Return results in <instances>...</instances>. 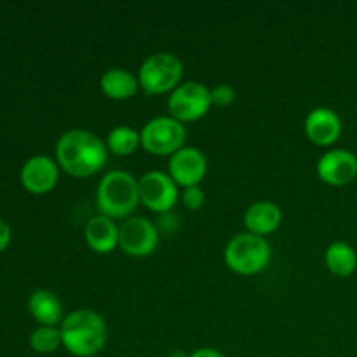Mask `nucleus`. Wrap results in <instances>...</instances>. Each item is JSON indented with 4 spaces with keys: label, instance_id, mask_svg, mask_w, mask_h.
<instances>
[{
    "label": "nucleus",
    "instance_id": "nucleus-1",
    "mask_svg": "<svg viewBox=\"0 0 357 357\" xmlns=\"http://www.w3.org/2000/svg\"><path fill=\"white\" fill-rule=\"evenodd\" d=\"M56 162L73 178H89L108 162L107 143L86 129H70L56 142Z\"/></svg>",
    "mask_w": 357,
    "mask_h": 357
},
{
    "label": "nucleus",
    "instance_id": "nucleus-2",
    "mask_svg": "<svg viewBox=\"0 0 357 357\" xmlns=\"http://www.w3.org/2000/svg\"><path fill=\"white\" fill-rule=\"evenodd\" d=\"M63 347L75 357H94L105 349L108 326L103 317L91 309H77L59 324Z\"/></svg>",
    "mask_w": 357,
    "mask_h": 357
},
{
    "label": "nucleus",
    "instance_id": "nucleus-3",
    "mask_svg": "<svg viewBox=\"0 0 357 357\" xmlns=\"http://www.w3.org/2000/svg\"><path fill=\"white\" fill-rule=\"evenodd\" d=\"M96 204L100 215L108 216V218H131L139 204L138 180L128 171H110L98 183Z\"/></svg>",
    "mask_w": 357,
    "mask_h": 357
},
{
    "label": "nucleus",
    "instance_id": "nucleus-4",
    "mask_svg": "<svg viewBox=\"0 0 357 357\" xmlns=\"http://www.w3.org/2000/svg\"><path fill=\"white\" fill-rule=\"evenodd\" d=\"M223 257L232 272L239 275H255L267 268L272 250L265 237L243 232L229 241Z\"/></svg>",
    "mask_w": 357,
    "mask_h": 357
},
{
    "label": "nucleus",
    "instance_id": "nucleus-5",
    "mask_svg": "<svg viewBox=\"0 0 357 357\" xmlns=\"http://www.w3.org/2000/svg\"><path fill=\"white\" fill-rule=\"evenodd\" d=\"M183 63L173 52H153L146 56L138 70V82L145 93H173L181 84Z\"/></svg>",
    "mask_w": 357,
    "mask_h": 357
},
{
    "label": "nucleus",
    "instance_id": "nucleus-6",
    "mask_svg": "<svg viewBox=\"0 0 357 357\" xmlns=\"http://www.w3.org/2000/svg\"><path fill=\"white\" fill-rule=\"evenodd\" d=\"M139 136H142V149L145 152L152 155L171 157L183 149L187 129L171 115H159L143 126Z\"/></svg>",
    "mask_w": 357,
    "mask_h": 357
},
{
    "label": "nucleus",
    "instance_id": "nucleus-7",
    "mask_svg": "<svg viewBox=\"0 0 357 357\" xmlns=\"http://www.w3.org/2000/svg\"><path fill=\"white\" fill-rule=\"evenodd\" d=\"M211 107V91L202 82L195 80L180 84L167 98V112L181 124L199 121L208 114Z\"/></svg>",
    "mask_w": 357,
    "mask_h": 357
},
{
    "label": "nucleus",
    "instance_id": "nucleus-8",
    "mask_svg": "<svg viewBox=\"0 0 357 357\" xmlns=\"http://www.w3.org/2000/svg\"><path fill=\"white\" fill-rule=\"evenodd\" d=\"M178 188L173 178L164 171H149L138 180L139 202L153 213H167L178 202Z\"/></svg>",
    "mask_w": 357,
    "mask_h": 357
},
{
    "label": "nucleus",
    "instance_id": "nucleus-9",
    "mask_svg": "<svg viewBox=\"0 0 357 357\" xmlns=\"http://www.w3.org/2000/svg\"><path fill=\"white\" fill-rule=\"evenodd\" d=\"M159 246V230L143 216H131L119 227V248L126 255L145 258Z\"/></svg>",
    "mask_w": 357,
    "mask_h": 357
},
{
    "label": "nucleus",
    "instance_id": "nucleus-10",
    "mask_svg": "<svg viewBox=\"0 0 357 357\" xmlns=\"http://www.w3.org/2000/svg\"><path fill=\"white\" fill-rule=\"evenodd\" d=\"M208 173L206 155L195 146H183L169 157V174L174 183L181 188L199 187Z\"/></svg>",
    "mask_w": 357,
    "mask_h": 357
},
{
    "label": "nucleus",
    "instance_id": "nucleus-11",
    "mask_svg": "<svg viewBox=\"0 0 357 357\" xmlns=\"http://www.w3.org/2000/svg\"><path fill=\"white\" fill-rule=\"evenodd\" d=\"M317 174L331 187H345L357 176V157L344 149L328 150L317 160Z\"/></svg>",
    "mask_w": 357,
    "mask_h": 357
},
{
    "label": "nucleus",
    "instance_id": "nucleus-12",
    "mask_svg": "<svg viewBox=\"0 0 357 357\" xmlns=\"http://www.w3.org/2000/svg\"><path fill=\"white\" fill-rule=\"evenodd\" d=\"M21 185L26 192L42 195L51 192L58 185L59 166L47 155H33L23 164L20 173Z\"/></svg>",
    "mask_w": 357,
    "mask_h": 357
},
{
    "label": "nucleus",
    "instance_id": "nucleus-13",
    "mask_svg": "<svg viewBox=\"0 0 357 357\" xmlns=\"http://www.w3.org/2000/svg\"><path fill=\"white\" fill-rule=\"evenodd\" d=\"M305 135L314 145L331 146L342 135V121L335 110L328 107H317L305 117Z\"/></svg>",
    "mask_w": 357,
    "mask_h": 357
},
{
    "label": "nucleus",
    "instance_id": "nucleus-14",
    "mask_svg": "<svg viewBox=\"0 0 357 357\" xmlns=\"http://www.w3.org/2000/svg\"><path fill=\"white\" fill-rule=\"evenodd\" d=\"M84 237L94 253L108 255L119 246V225L108 216L96 215L87 220Z\"/></svg>",
    "mask_w": 357,
    "mask_h": 357
},
{
    "label": "nucleus",
    "instance_id": "nucleus-15",
    "mask_svg": "<svg viewBox=\"0 0 357 357\" xmlns=\"http://www.w3.org/2000/svg\"><path fill=\"white\" fill-rule=\"evenodd\" d=\"M282 222V211L275 202L258 201L244 213V229L255 236L265 237L275 232Z\"/></svg>",
    "mask_w": 357,
    "mask_h": 357
},
{
    "label": "nucleus",
    "instance_id": "nucleus-16",
    "mask_svg": "<svg viewBox=\"0 0 357 357\" xmlns=\"http://www.w3.org/2000/svg\"><path fill=\"white\" fill-rule=\"evenodd\" d=\"M28 310L38 326H59L65 319L63 303L51 289H37L28 298Z\"/></svg>",
    "mask_w": 357,
    "mask_h": 357
},
{
    "label": "nucleus",
    "instance_id": "nucleus-17",
    "mask_svg": "<svg viewBox=\"0 0 357 357\" xmlns=\"http://www.w3.org/2000/svg\"><path fill=\"white\" fill-rule=\"evenodd\" d=\"M101 93L114 101L131 100L138 93V77L124 68H110L100 79Z\"/></svg>",
    "mask_w": 357,
    "mask_h": 357
},
{
    "label": "nucleus",
    "instance_id": "nucleus-18",
    "mask_svg": "<svg viewBox=\"0 0 357 357\" xmlns=\"http://www.w3.org/2000/svg\"><path fill=\"white\" fill-rule=\"evenodd\" d=\"M324 264L328 271L337 278H349L357 268V253L351 244L344 241H335L324 253Z\"/></svg>",
    "mask_w": 357,
    "mask_h": 357
},
{
    "label": "nucleus",
    "instance_id": "nucleus-19",
    "mask_svg": "<svg viewBox=\"0 0 357 357\" xmlns=\"http://www.w3.org/2000/svg\"><path fill=\"white\" fill-rule=\"evenodd\" d=\"M105 143H107V149L110 153L117 157H128L135 153L138 146H142V136L135 128L117 126L108 132Z\"/></svg>",
    "mask_w": 357,
    "mask_h": 357
},
{
    "label": "nucleus",
    "instance_id": "nucleus-20",
    "mask_svg": "<svg viewBox=\"0 0 357 357\" xmlns=\"http://www.w3.org/2000/svg\"><path fill=\"white\" fill-rule=\"evenodd\" d=\"M63 345L59 326H38L30 335V347L37 354H51Z\"/></svg>",
    "mask_w": 357,
    "mask_h": 357
},
{
    "label": "nucleus",
    "instance_id": "nucleus-21",
    "mask_svg": "<svg viewBox=\"0 0 357 357\" xmlns=\"http://www.w3.org/2000/svg\"><path fill=\"white\" fill-rule=\"evenodd\" d=\"M181 202H183L185 208L190 209V211H199V209H202V206L206 204V194L201 188V185H199V187L183 188V192H181Z\"/></svg>",
    "mask_w": 357,
    "mask_h": 357
},
{
    "label": "nucleus",
    "instance_id": "nucleus-22",
    "mask_svg": "<svg viewBox=\"0 0 357 357\" xmlns=\"http://www.w3.org/2000/svg\"><path fill=\"white\" fill-rule=\"evenodd\" d=\"M211 91V103L215 107H229L236 101V89L229 84H218Z\"/></svg>",
    "mask_w": 357,
    "mask_h": 357
},
{
    "label": "nucleus",
    "instance_id": "nucleus-23",
    "mask_svg": "<svg viewBox=\"0 0 357 357\" xmlns=\"http://www.w3.org/2000/svg\"><path fill=\"white\" fill-rule=\"evenodd\" d=\"M10 237H13V232H10V227L0 218V253L7 250V246L10 244Z\"/></svg>",
    "mask_w": 357,
    "mask_h": 357
},
{
    "label": "nucleus",
    "instance_id": "nucleus-24",
    "mask_svg": "<svg viewBox=\"0 0 357 357\" xmlns=\"http://www.w3.org/2000/svg\"><path fill=\"white\" fill-rule=\"evenodd\" d=\"M190 357H225V356H223L220 351H216V349L202 347V349H197V351L192 352Z\"/></svg>",
    "mask_w": 357,
    "mask_h": 357
},
{
    "label": "nucleus",
    "instance_id": "nucleus-25",
    "mask_svg": "<svg viewBox=\"0 0 357 357\" xmlns=\"http://www.w3.org/2000/svg\"><path fill=\"white\" fill-rule=\"evenodd\" d=\"M169 357H190V356L185 354L183 351H173V352H171V354H169Z\"/></svg>",
    "mask_w": 357,
    "mask_h": 357
}]
</instances>
